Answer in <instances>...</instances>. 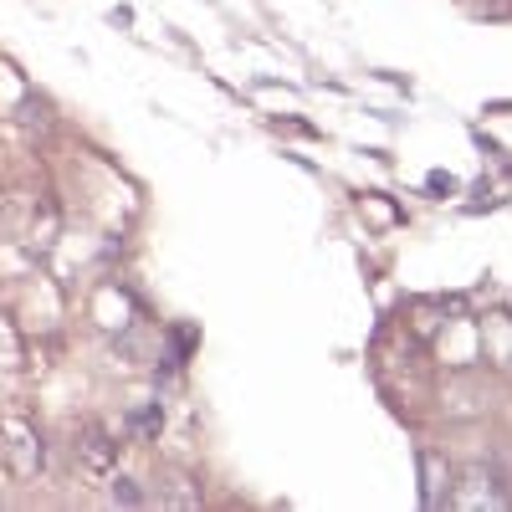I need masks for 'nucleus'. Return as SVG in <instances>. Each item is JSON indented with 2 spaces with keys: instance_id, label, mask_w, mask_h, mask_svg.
<instances>
[{
  "instance_id": "obj_2",
  "label": "nucleus",
  "mask_w": 512,
  "mask_h": 512,
  "mask_svg": "<svg viewBox=\"0 0 512 512\" xmlns=\"http://www.w3.org/2000/svg\"><path fill=\"white\" fill-rule=\"evenodd\" d=\"M77 461L88 466L93 477H113V466H118V441L103 431V425H88V431L77 436Z\"/></svg>"
},
{
  "instance_id": "obj_1",
  "label": "nucleus",
  "mask_w": 512,
  "mask_h": 512,
  "mask_svg": "<svg viewBox=\"0 0 512 512\" xmlns=\"http://www.w3.org/2000/svg\"><path fill=\"white\" fill-rule=\"evenodd\" d=\"M0 461H6V472L21 477V482L41 472L47 446H41V431H36L31 420H21V415H6V420H0Z\"/></svg>"
},
{
  "instance_id": "obj_3",
  "label": "nucleus",
  "mask_w": 512,
  "mask_h": 512,
  "mask_svg": "<svg viewBox=\"0 0 512 512\" xmlns=\"http://www.w3.org/2000/svg\"><path fill=\"white\" fill-rule=\"evenodd\" d=\"M164 482H169V487L159 492V502H164V507H200V492H195L185 477H164Z\"/></svg>"
},
{
  "instance_id": "obj_4",
  "label": "nucleus",
  "mask_w": 512,
  "mask_h": 512,
  "mask_svg": "<svg viewBox=\"0 0 512 512\" xmlns=\"http://www.w3.org/2000/svg\"><path fill=\"white\" fill-rule=\"evenodd\" d=\"M113 497H118V502H128V507H139V502H144V492H139L134 482H128V477H123V482L113 487Z\"/></svg>"
}]
</instances>
